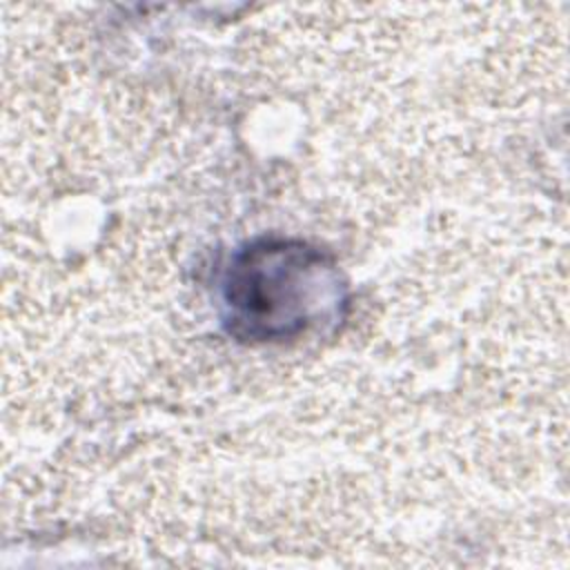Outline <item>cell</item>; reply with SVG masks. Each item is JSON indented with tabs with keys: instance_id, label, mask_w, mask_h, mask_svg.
Returning <instances> with one entry per match:
<instances>
[{
	"instance_id": "6da1fadb",
	"label": "cell",
	"mask_w": 570,
	"mask_h": 570,
	"mask_svg": "<svg viewBox=\"0 0 570 570\" xmlns=\"http://www.w3.org/2000/svg\"><path fill=\"white\" fill-rule=\"evenodd\" d=\"M332 267L305 243L265 240L229 267L225 305L229 330L245 338H283L303 332Z\"/></svg>"
}]
</instances>
